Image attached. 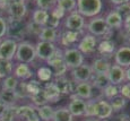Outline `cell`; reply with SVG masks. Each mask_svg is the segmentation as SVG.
Returning <instances> with one entry per match:
<instances>
[{"label":"cell","mask_w":130,"mask_h":121,"mask_svg":"<svg viewBox=\"0 0 130 121\" xmlns=\"http://www.w3.org/2000/svg\"><path fill=\"white\" fill-rule=\"evenodd\" d=\"M78 14L83 17H95L103 8L102 0H76Z\"/></svg>","instance_id":"1"},{"label":"cell","mask_w":130,"mask_h":121,"mask_svg":"<svg viewBox=\"0 0 130 121\" xmlns=\"http://www.w3.org/2000/svg\"><path fill=\"white\" fill-rule=\"evenodd\" d=\"M36 58L35 45L29 42L22 41L17 45V51L15 54V59L22 64H32Z\"/></svg>","instance_id":"2"},{"label":"cell","mask_w":130,"mask_h":121,"mask_svg":"<svg viewBox=\"0 0 130 121\" xmlns=\"http://www.w3.org/2000/svg\"><path fill=\"white\" fill-rule=\"evenodd\" d=\"M7 21V33L6 35L9 39L14 41H23V39L27 34L26 24L23 21H17V19H6Z\"/></svg>","instance_id":"3"},{"label":"cell","mask_w":130,"mask_h":121,"mask_svg":"<svg viewBox=\"0 0 130 121\" xmlns=\"http://www.w3.org/2000/svg\"><path fill=\"white\" fill-rule=\"evenodd\" d=\"M46 62L49 65V67L52 69L54 77L64 76V74L68 70V67L66 66V64L63 61V50L59 49V48H57L54 53L51 55V58Z\"/></svg>","instance_id":"4"},{"label":"cell","mask_w":130,"mask_h":121,"mask_svg":"<svg viewBox=\"0 0 130 121\" xmlns=\"http://www.w3.org/2000/svg\"><path fill=\"white\" fill-rule=\"evenodd\" d=\"M63 61L68 69H74L84 64V54L77 48H66L63 50Z\"/></svg>","instance_id":"5"},{"label":"cell","mask_w":130,"mask_h":121,"mask_svg":"<svg viewBox=\"0 0 130 121\" xmlns=\"http://www.w3.org/2000/svg\"><path fill=\"white\" fill-rule=\"evenodd\" d=\"M12 121H41L36 113L35 108L29 105L16 107V112Z\"/></svg>","instance_id":"6"},{"label":"cell","mask_w":130,"mask_h":121,"mask_svg":"<svg viewBox=\"0 0 130 121\" xmlns=\"http://www.w3.org/2000/svg\"><path fill=\"white\" fill-rule=\"evenodd\" d=\"M72 80L75 83H84V82H89L92 76H93V71H92L91 65L83 64L80 66L74 68L70 71Z\"/></svg>","instance_id":"7"},{"label":"cell","mask_w":130,"mask_h":121,"mask_svg":"<svg viewBox=\"0 0 130 121\" xmlns=\"http://www.w3.org/2000/svg\"><path fill=\"white\" fill-rule=\"evenodd\" d=\"M17 45L18 43L11 39H6L0 42V60L11 61V59L15 58V54H16Z\"/></svg>","instance_id":"8"},{"label":"cell","mask_w":130,"mask_h":121,"mask_svg":"<svg viewBox=\"0 0 130 121\" xmlns=\"http://www.w3.org/2000/svg\"><path fill=\"white\" fill-rule=\"evenodd\" d=\"M9 18L23 21V18L27 14V7L23 0H11V2L8 6Z\"/></svg>","instance_id":"9"},{"label":"cell","mask_w":130,"mask_h":121,"mask_svg":"<svg viewBox=\"0 0 130 121\" xmlns=\"http://www.w3.org/2000/svg\"><path fill=\"white\" fill-rule=\"evenodd\" d=\"M112 108L107 101L104 100H95L94 102V118L99 120L109 119L112 117Z\"/></svg>","instance_id":"10"},{"label":"cell","mask_w":130,"mask_h":121,"mask_svg":"<svg viewBox=\"0 0 130 121\" xmlns=\"http://www.w3.org/2000/svg\"><path fill=\"white\" fill-rule=\"evenodd\" d=\"M87 28H88L89 33L94 35V36H104L106 34V32L110 29L103 17H94L88 23Z\"/></svg>","instance_id":"11"},{"label":"cell","mask_w":130,"mask_h":121,"mask_svg":"<svg viewBox=\"0 0 130 121\" xmlns=\"http://www.w3.org/2000/svg\"><path fill=\"white\" fill-rule=\"evenodd\" d=\"M56 49H57V47L54 43L40 41L39 43L35 45L36 58H39V59H41V60H44V61H47V60L51 58V55L54 53Z\"/></svg>","instance_id":"12"},{"label":"cell","mask_w":130,"mask_h":121,"mask_svg":"<svg viewBox=\"0 0 130 121\" xmlns=\"http://www.w3.org/2000/svg\"><path fill=\"white\" fill-rule=\"evenodd\" d=\"M64 26H66V28L68 31L80 32V31H83V28L85 26V19L80 14H78L77 11H74L66 18Z\"/></svg>","instance_id":"13"},{"label":"cell","mask_w":130,"mask_h":121,"mask_svg":"<svg viewBox=\"0 0 130 121\" xmlns=\"http://www.w3.org/2000/svg\"><path fill=\"white\" fill-rule=\"evenodd\" d=\"M97 48V40L94 35L92 34H85L82 40H79L78 48L77 49L83 54H91L96 50Z\"/></svg>","instance_id":"14"},{"label":"cell","mask_w":130,"mask_h":121,"mask_svg":"<svg viewBox=\"0 0 130 121\" xmlns=\"http://www.w3.org/2000/svg\"><path fill=\"white\" fill-rule=\"evenodd\" d=\"M53 83L58 87L61 95H68V96H70L71 94H74L75 85H76V83L74 80L69 79L66 76H61V77H54Z\"/></svg>","instance_id":"15"},{"label":"cell","mask_w":130,"mask_h":121,"mask_svg":"<svg viewBox=\"0 0 130 121\" xmlns=\"http://www.w3.org/2000/svg\"><path fill=\"white\" fill-rule=\"evenodd\" d=\"M107 77H109L110 84L112 85H121L123 82H126V69L118 65H113L110 67V70L107 71Z\"/></svg>","instance_id":"16"},{"label":"cell","mask_w":130,"mask_h":121,"mask_svg":"<svg viewBox=\"0 0 130 121\" xmlns=\"http://www.w3.org/2000/svg\"><path fill=\"white\" fill-rule=\"evenodd\" d=\"M70 103L68 104L67 109L69 110V112L71 113L72 117H82L84 115L85 110H86V101L78 99L75 94L70 95Z\"/></svg>","instance_id":"17"},{"label":"cell","mask_w":130,"mask_h":121,"mask_svg":"<svg viewBox=\"0 0 130 121\" xmlns=\"http://www.w3.org/2000/svg\"><path fill=\"white\" fill-rule=\"evenodd\" d=\"M114 60H116V65L122 67V68H128L130 66V47H121L114 53Z\"/></svg>","instance_id":"18"},{"label":"cell","mask_w":130,"mask_h":121,"mask_svg":"<svg viewBox=\"0 0 130 121\" xmlns=\"http://www.w3.org/2000/svg\"><path fill=\"white\" fill-rule=\"evenodd\" d=\"M74 94L76 95L78 99H82L84 101L91 100L92 96H93V87H92V84H89L88 82L76 83Z\"/></svg>","instance_id":"19"},{"label":"cell","mask_w":130,"mask_h":121,"mask_svg":"<svg viewBox=\"0 0 130 121\" xmlns=\"http://www.w3.org/2000/svg\"><path fill=\"white\" fill-rule=\"evenodd\" d=\"M96 49L99 51V53L102 55V58H105V59L114 55L117 51L116 43L112 40H102Z\"/></svg>","instance_id":"20"},{"label":"cell","mask_w":130,"mask_h":121,"mask_svg":"<svg viewBox=\"0 0 130 121\" xmlns=\"http://www.w3.org/2000/svg\"><path fill=\"white\" fill-rule=\"evenodd\" d=\"M111 64L109 62V60L105 58H97L94 59V61L92 62L91 68L93 75H100V74H107V71L110 70Z\"/></svg>","instance_id":"21"},{"label":"cell","mask_w":130,"mask_h":121,"mask_svg":"<svg viewBox=\"0 0 130 121\" xmlns=\"http://www.w3.org/2000/svg\"><path fill=\"white\" fill-rule=\"evenodd\" d=\"M43 90L46 96L47 102L50 103H57L60 100V97H61V94H60L58 87L56 86V84L53 82L46 83L45 86L43 87Z\"/></svg>","instance_id":"22"},{"label":"cell","mask_w":130,"mask_h":121,"mask_svg":"<svg viewBox=\"0 0 130 121\" xmlns=\"http://www.w3.org/2000/svg\"><path fill=\"white\" fill-rule=\"evenodd\" d=\"M12 71H14V76L16 77L17 79L21 78V79H23V80H27V79H31L32 76H33V71H32V69L29 68L28 65L22 64V62L17 64Z\"/></svg>","instance_id":"23"},{"label":"cell","mask_w":130,"mask_h":121,"mask_svg":"<svg viewBox=\"0 0 130 121\" xmlns=\"http://www.w3.org/2000/svg\"><path fill=\"white\" fill-rule=\"evenodd\" d=\"M105 23L110 29H119L121 28L122 24H123V19L121 18V16L117 12L116 10H112L111 12H109V15L105 17Z\"/></svg>","instance_id":"24"},{"label":"cell","mask_w":130,"mask_h":121,"mask_svg":"<svg viewBox=\"0 0 130 121\" xmlns=\"http://www.w3.org/2000/svg\"><path fill=\"white\" fill-rule=\"evenodd\" d=\"M80 33H82V31L76 32V31H68V29H67L66 32L62 33L61 37H60V41H61V43L63 44L64 47L68 48L79 41V35H80Z\"/></svg>","instance_id":"25"},{"label":"cell","mask_w":130,"mask_h":121,"mask_svg":"<svg viewBox=\"0 0 130 121\" xmlns=\"http://www.w3.org/2000/svg\"><path fill=\"white\" fill-rule=\"evenodd\" d=\"M17 100H18V97H17L15 90L2 89L0 92V102L6 107H15Z\"/></svg>","instance_id":"26"},{"label":"cell","mask_w":130,"mask_h":121,"mask_svg":"<svg viewBox=\"0 0 130 121\" xmlns=\"http://www.w3.org/2000/svg\"><path fill=\"white\" fill-rule=\"evenodd\" d=\"M39 39L40 41L54 43L58 40V31H57V28H51V27L44 26L42 28L41 33L39 34Z\"/></svg>","instance_id":"27"},{"label":"cell","mask_w":130,"mask_h":121,"mask_svg":"<svg viewBox=\"0 0 130 121\" xmlns=\"http://www.w3.org/2000/svg\"><path fill=\"white\" fill-rule=\"evenodd\" d=\"M72 120H74V117L69 112V110L67 109V107H59L57 109H54L52 121H72Z\"/></svg>","instance_id":"28"},{"label":"cell","mask_w":130,"mask_h":121,"mask_svg":"<svg viewBox=\"0 0 130 121\" xmlns=\"http://www.w3.org/2000/svg\"><path fill=\"white\" fill-rule=\"evenodd\" d=\"M36 113L39 115L40 120L42 121H51L52 118H53V113H54V109L51 107V105H42V107L35 108Z\"/></svg>","instance_id":"29"},{"label":"cell","mask_w":130,"mask_h":121,"mask_svg":"<svg viewBox=\"0 0 130 121\" xmlns=\"http://www.w3.org/2000/svg\"><path fill=\"white\" fill-rule=\"evenodd\" d=\"M92 83H93V86H95L99 89L103 90L107 85L110 84L109 77H107V74H100V75H93L92 76Z\"/></svg>","instance_id":"30"},{"label":"cell","mask_w":130,"mask_h":121,"mask_svg":"<svg viewBox=\"0 0 130 121\" xmlns=\"http://www.w3.org/2000/svg\"><path fill=\"white\" fill-rule=\"evenodd\" d=\"M37 78L40 82L49 83L53 78V72L49 66H42L37 69Z\"/></svg>","instance_id":"31"},{"label":"cell","mask_w":130,"mask_h":121,"mask_svg":"<svg viewBox=\"0 0 130 121\" xmlns=\"http://www.w3.org/2000/svg\"><path fill=\"white\" fill-rule=\"evenodd\" d=\"M47 17H49V12L46 10H42V9L37 8L36 10L33 11V19H32V21L44 27L46 25Z\"/></svg>","instance_id":"32"},{"label":"cell","mask_w":130,"mask_h":121,"mask_svg":"<svg viewBox=\"0 0 130 121\" xmlns=\"http://www.w3.org/2000/svg\"><path fill=\"white\" fill-rule=\"evenodd\" d=\"M111 102H110V105H111L112 108V111L113 112H120L122 109H124L127 105V100L124 99L123 96H121V95H117V96H114L112 100H110Z\"/></svg>","instance_id":"33"},{"label":"cell","mask_w":130,"mask_h":121,"mask_svg":"<svg viewBox=\"0 0 130 121\" xmlns=\"http://www.w3.org/2000/svg\"><path fill=\"white\" fill-rule=\"evenodd\" d=\"M14 70V65L9 60H0V79L10 76Z\"/></svg>","instance_id":"34"},{"label":"cell","mask_w":130,"mask_h":121,"mask_svg":"<svg viewBox=\"0 0 130 121\" xmlns=\"http://www.w3.org/2000/svg\"><path fill=\"white\" fill-rule=\"evenodd\" d=\"M29 99H31L32 103H33V104L35 105L36 108L42 107V105H45V104H47V103H49V102H47V100H46L45 94H44L43 88H42V89L40 90L39 93H36V94H34V95H32V96H29Z\"/></svg>","instance_id":"35"},{"label":"cell","mask_w":130,"mask_h":121,"mask_svg":"<svg viewBox=\"0 0 130 121\" xmlns=\"http://www.w3.org/2000/svg\"><path fill=\"white\" fill-rule=\"evenodd\" d=\"M26 86H27V92H28L29 96L39 93L43 88L40 80H35V79H29L28 82H26Z\"/></svg>","instance_id":"36"},{"label":"cell","mask_w":130,"mask_h":121,"mask_svg":"<svg viewBox=\"0 0 130 121\" xmlns=\"http://www.w3.org/2000/svg\"><path fill=\"white\" fill-rule=\"evenodd\" d=\"M57 6L66 12L74 10L77 6V2L76 0H57Z\"/></svg>","instance_id":"37"},{"label":"cell","mask_w":130,"mask_h":121,"mask_svg":"<svg viewBox=\"0 0 130 121\" xmlns=\"http://www.w3.org/2000/svg\"><path fill=\"white\" fill-rule=\"evenodd\" d=\"M18 79L15 76H8L6 78H4L2 82V89H9V90H15L18 85Z\"/></svg>","instance_id":"38"},{"label":"cell","mask_w":130,"mask_h":121,"mask_svg":"<svg viewBox=\"0 0 130 121\" xmlns=\"http://www.w3.org/2000/svg\"><path fill=\"white\" fill-rule=\"evenodd\" d=\"M36 6L42 10H52L57 6V0H36Z\"/></svg>","instance_id":"39"},{"label":"cell","mask_w":130,"mask_h":121,"mask_svg":"<svg viewBox=\"0 0 130 121\" xmlns=\"http://www.w3.org/2000/svg\"><path fill=\"white\" fill-rule=\"evenodd\" d=\"M103 95L106 97L107 100H112L114 96L119 95V88H118V86L112 85V84H109L103 89Z\"/></svg>","instance_id":"40"},{"label":"cell","mask_w":130,"mask_h":121,"mask_svg":"<svg viewBox=\"0 0 130 121\" xmlns=\"http://www.w3.org/2000/svg\"><path fill=\"white\" fill-rule=\"evenodd\" d=\"M116 11L121 16V18L126 19L127 17L130 16V1L129 2H126V4H122V5H119V6L116 7Z\"/></svg>","instance_id":"41"},{"label":"cell","mask_w":130,"mask_h":121,"mask_svg":"<svg viewBox=\"0 0 130 121\" xmlns=\"http://www.w3.org/2000/svg\"><path fill=\"white\" fill-rule=\"evenodd\" d=\"M15 93H16V95H17V97H18V99H26V97H29L28 92H27L26 82L18 83L16 89H15Z\"/></svg>","instance_id":"42"},{"label":"cell","mask_w":130,"mask_h":121,"mask_svg":"<svg viewBox=\"0 0 130 121\" xmlns=\"http://www.w3.org/2000/svg\"><path fill=\"white\" fill-rule=\"evenodd\" d=\"M26 28H27V33H31L33 35H37V36H39V34L41 33L43 26H41V25L36 24V23H34L33 21H32L31 23L26 24Z\"/></svg>","instance_id":"43"},{"label":"cell","mask_w":130,"mask_h":121,"mask_svg":"<svg viewBox=\"0 0 130 121\" xmlns=\"http://www.w3.org/2000/svg\"><path fill=\"white\" fill-rule=\"evenodd\" d=\"M16 112V107H7L4 115L0 118V121H12Z\"/></svg>","instance_id":"44"},{"label":"cell","mask_w":130,"mask_h":121,"mask_svg":"<svg viewBox=\"0 0 130 121\" xmlns=\"http://www.w3.org/2000/svg\"><path fill=\"white\" fill-rule=\"evenodd\" d=\"M119 94L126 100H130V82L122 84L119 88Z\"/></svg>","instance_id":"45"},{"label":"cell","mask_w":130,"mask_h":121,"mask_svg":"<svg viewBox=\"0 0 130 121\" xmlns=\"http://www.w3.org/2000/svg\"><path fill=\"white\" fill-rule=\"evenodd\" d=\"M59 25H60V19L57 18L56 16H53V15L50 12V14H49V17H47V22H46V25H45V26L51 27V28H57Z\"/></svg>","instance_id":"46"},{"label":"cell","mask_w":130,"mask_h":121,"mask_svg":"<svg viewBox=\"0 0 130 121\" xmlns=\"http://www.w3.org/2000/svg\"><path fill=\"white\" fill-rule=\"evenodd\" d=\"M7 33V21L4 17L0 16V40Z\"/></svg>","instance_id":"47"},{"label":"cell","mask_w":130,"mask_h":121,"mask_svg":"<svg viewBox=\"0 0 130 121\" xmlns=\"http://www.w3.org/2000/svg\"><path fill=\"white\" fill-rule=\"evenodd\" d=\"M51 14L53 15V16H56L57 18H59V19H61L62 17L64 16V14H66V12H64L63 10H62L61 8H59L58 6H56L54 7L53 9H52V11H51Z\"/></svg>","instance_id":"48"},{"label":"cell","mask_w":130,"mask_h":121,"mask_svg":"<svg viewBox=\"0 0 130 121\" xmlns=\"http://www.w3.org/2000/svg\"><path fill=\"white\" fill-rule=\"evenodd\" d=\"M114 121H130V115L128 113H120L117 115Z\"/></svg>","instance_id":"49"},{"label":"cell","mask_w":130,"mask_h":121,"mask_svg":"<svg viewBox=\"0 0 130 121\" xmlns=\"http://www.w3.org/2000/svg\"><path fill=\"white\" fill-rule=\"evenodd\" d=\"M123 24H124V29L130 34V16L127 17L126 19L123 21Z\"/></svg>","instance_id":"50"},{"label":"cell","mask_w":130,"mask_h":121,"mask_svg":"<svg viewBox=\"0 0 130 121\" xmlns=\"http://www.w3.org/2000/svg\"><path fill=\"white\" fill-rule=\"evenodd\" d=\"M111 4L116 5V6H119V5H122V4H126V2H129L130 0H110Z\"/></svg>","instance_id":"51"},{"label":"cell","mask_w":130,"mask_h":121,"mask_svg":"<svg viewBox=\"0 0 130 121\" xmlns=\"http://www.w3.org/2000/svg\"><path fill=\"white\" fill-rule=\"evenodd\" d=\"M6 109H7V107L5 104H2L1 102H0V118L4 115V113H5V111H6Z\"/></svg>","instance_id":"52"},{"label":"cell","mask_w":130,"mask_h":121,"mask_svg":"<svg viewBox=\"0 0 130 121\" xmlns=\"http://www.w3.org/2000/svg\"><path fill=\"white\" fill-rule=\"evenodd\" d=\"M126 80L130 82V66L126 69Z\"/></svg>","instance_id":"53"},{"label":"cell","mask_w":130,"mask_h":121,"mask_svg":"<svg viewBox=\"0 0 130 121\" xmlns=\"http://www.w3.org/2000/svg\"><path fill=\"white\" fill-rule=\"evenodd\" d=\"M84 121H100V120L96 119V118H87V119L84 120Z\"/></svg>","instance_id":"54"},{"label":"cell","mask_w":130,"mask_h":121,"mask_svg":"<svg viewBox=\"0 0 130 121\" xmlns=\"http://www.w3.org/2000/svg\"><path fill=\"white\" fill-rule=\"evenodd\" d=\"M23 1H29V0H23Z\"/></svg>","instance_id":"55"},{"label":"cell","mask_w":130,"mask_h":121,"mask_svg":"<svg viewBox=\"0 0 130 121\" xmlns=\"http://www.w3.org/2000/svg\"><path fill=\"white\" fill-rule=\"evenodd\" d=\"M0 42H1V40H0Z\"/></svg>","instance_id":"56"}]
</instances>
